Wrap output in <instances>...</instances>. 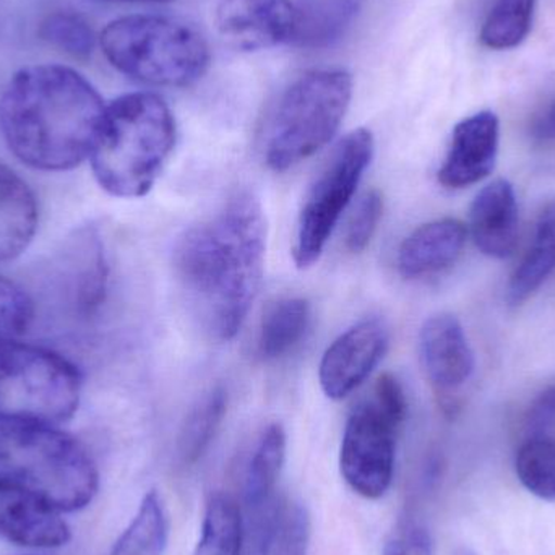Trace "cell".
Here are the masks:
<instances>
[{"label":"cell","instance_id":"cell-9","mask_svg":"<svg viewBox=\"0 0 555 555\" xmlns=\"http://www.w3.org/2000/svg\"><path fill=\"white\" fill-rule=\"evenodd\" d=\"M397 430V424L374 401L356 408L349 416L339 450V469L349 488L361 498L374 501L390 489Z\"/></svg>","mask_w":555,"mask_h":555},{"label":"cell","instance_id":"cell-19","mask_svg":"<svg viewBox=\"0 0 555 555\" xmlns=\"http://www.w3.org/2000/svg\"><path fill=\"white\" fill-rule=\"evenodd\" d=\"M294 46L320 49L338 42L358 13L356 0H297Z\"/></svg>","mask_w":555,"mask_h":555},{"label":"cell","instance_id":"cell-25","mask_svg":"<svg viewBox=\"0 0 555 555\" xmlns=\"http://www.w3.org/2000/svg\"><path fill=\"white\" fill-rule=\"evenodd\" d=\"M284 456H286V434L280 424H272L263 430L247 469V502L254 507L263 504L270 492L275 489Z\"/></svg>","mask_w":555,"mask_h":555},{"label":"cell","instance_id":"cell-3","mask_svg":"<svg viewBox=\"0 0 555 555\" xmlns=\"http://www.w3.org/2000/svg\"><path fill=\"white\" fill-rule=\"evenodd\" d=\"M176 143L168 104L149 91L127 93L106 104L90 165L100 188L117 198L149 194Z\"/></svg>","mask_w":555,"mask_h":555},{"label":"cell","instance_id":"cell-30","mask_svg":"<svg viewBox=\"0 0 555 555\" xmlns=\"http://www.w3.org/2000/svg\"><path fill=\"white\" fill-rule=\"evenodd\" d=\"M384 214V198L380 192L371 191L356 205L348 228H346V249L352 254H361L367 249L377 231Z\"/></svg>","mask_w":555,"mask_h":555},{"label":"cell","instance_id":"cell-28","mask_svg":"<svg viewBox=\"0 0 555 555\" xmlns=\"http://www.w3.org/2000/svg\"><path fill=\"white\" fill-rule=\"evenodd\" d=\"M309 540V512L299 502H287L270 521L262 555H306Z\"/></svg>","mask_w":555,"mask_h":555},{"label":"cell","instance_id":"cell-15","mask_svg":"<svg viewBox=\"0 0 555 555\" xmlns=\"http://www.w3.org/2000/svg\"><path fill=\"white\" fill-rule=\"evenodd\" d=\"M469 233L476 247L492 259H507L518 243V205L514 185L498 179L473 202Z\"/></svg>","mask_w":555,"mask_h":555},{"label":"cell","instance_id":"cell-12","mask_svg":"<svg viewBox=\"0 0 555 555\" xmlns=\"http://www.w3.org/2000/svg\"><path fill=\"white\" fill-rule=\"evenodd\" d=\"M388 348V328L382 320H364L346 330L328 346L320 362L323 393L332 400L351 395L377 367Z\"/></svg>","mask_w":555,"mask_h":555},{"label":"cell","instance_id":"cell-21","mask_svg":"<svg viewBox=\"0 0 555 555\" xmlns=\"http://www.w3.org/2000/svg\"><path fill=\"white\" fill-rule=\"evenodd\" d=\"M227 410L228 393L223 387L211 388L192 408L178 439V456L182 465H194L204 456L223 423Z\"/></svg>","mask_w":555,"mask_h":555},{"label":"cell","instance_id":"cell-29","mask_svg":"<svg viewBox=\"0 0 555 555\" xmlns=\"http://www.w3.org/2000/svg\"><path fill=\"white\" fill-rule=\"evenodd\" d=\"M35 320V302L15 281L0 276V341L20 339Z\"/></svg>","mask_w":555,"mask_h":555},{"label":"cell","instance_id":"cell-5","mask_svg":"<svg viewBox=\"0 0 555 555\" xmlns=\"http://www.w3.org/2000/svg\"><path fill=\"white\" fill-rule=\"evenodd\" d=\"M100 49L119 74L152 87H189L201 80L211 64L204 33L168 15L113 20L100 33Z\"/></svg>","mask_w":555,"mask_h":555},{"label":"cell","instance_id":"cell-31","mask_svg":"<svg viewBox=\"0 0 555 555\" xmlns=\"http://www.w3.org/2000/svg\"><path fill=\"white\" fill-rule=\"evenodd\" d=\"M382 555H433L429 531L420 524L406 521L391 534Z\"/></svg>","mask_w":555,"mask_h":555},{"label":"cell","instance_id":"cell-23","mask_svg":"<svg viewBox=\"0 0 555 555\" xmlns=\"http://www.w3.org/2000/svg\"><path fill=\"white\" fill-rule=\"evenodd\" d=\"M537 0H494L482 22L479 42L491 51L518 48L530 35Z\"/></svg>","mask_w":555,"mask_h":555},{"label":"cell","instance_id":"cell-26","mask_svg":"<svg viewBox=\"0 0 555 555\" xmlns=\"http://www.w3.org/2000/svg\"><path fill=\"white\" fill-rule=\"evenodd\" d=\"M515 472L527 491L555 502V437H528L517 452Z\"/></svg>","mask_w":555,"mask_h":555},{"label":"cell","instance_id":"cell-17","mask_svg":"<svg viewBox=\"0 0 555 555\" xmlns=\"http://www.w3.org/2000/svg\"><path fill=\"white\" fill-rule=\"evenodd\" d=\"M39 208L25 179L0 163V262L22 256L38 231Z\"/></svg>","mask_w":555,"mask_h":555},{"label":"cell","instance_id":"cell-14","mask_svg":"<svg viewBox=\"0 0 555 555\" xmlns=\"http://www.w3.org/2000/svg\"><path fill=\"white\" fill-rule=\"evenodd\" d=\"M501 143V120L492 111H481L456 124L449 153L439 171L447 189L478 184L494 171Z\"/></svg>","mask_w":555,"mask_h":555},{"label":"cell","instance_id":"cell-36","mask_svg":"<svg viewBox=\"0 0 555 555\" xmlns=\"http://www.w3.org/2000/svg\"><path fill=\"white\" fill-rule=\"evenodd\" d=\"M26 555H39V554H26Z\"/></svg>","mask_w":555,"mask_h":555},{"label":"cell","instance_id":"cell-7","mask_svg":"<svg viewBox=\"0 0 555 555\" xmlns=\"http://www.w3.org/2000/svg\"><path fill=\"white\" fill-rule=\"evenodd\" d=\"M81 375L52 349L0 341V421L61 426L77 413Z\"/></svg>","mask_w":555,"mask_h":555},{"label":"cell","instance_id":"cell-34","mask_svg":"<svg viewBox=\"0 0 555 555\" xmlns=\"http://www.w3.org/2000/svg\"><path fill=\"white\" fill-rule=\"evenodd\" d=\"M530 133L537 142H555V100L544 106L531 120Z\"/></svg>","mask_w":555,"mask_h":555},{"label":"cell","instance_id":"cell-24","mask_svg":"<svg viewBox=\"0 0 555 555\" xmlns=\"http://www.w3.org/2000/svg\"><path fill=\"white\" fill-rule=\"evenodd\" d=\"M243 518L230 495L217 494L205 511L202 537L194 555H241Z\"/></svg>","mask_w":555,"mask_h":555},{"label":"cell","instance_id":"cell-27","mask_svg":"<svg viewBox=\"0 0 555 555\" xmlns=\"http://www.w3.org/2000/svg\"><path fill=\"white\" fill-rule=\"evenodd\" d=\"M39 36L51 48L68 57L87 61L100 48V36L91 23L77 12H54L39 25Z\"/></svg>","mask_w":555,"mask_h":555},{"label":"cell","instance_id":"cell-4","mask_svg":"<svg viewBox=\"0 0 555 555\" xmlns=\"http://www.w3.org/2000/svg\"><path fill=\"white\" fill-rule=\"evenodd\" d=\"M0 479L78 512L93 502L100 473L87 447L61 426L0 421Z\"/></svg>","mask_w":555,"mask_h":555},{"label":"cell","instance_id":"cell-16","mask_svg":"<svg viewBox=\"0 0 555 555\" xmlns=\"http://www.w3.org/2000/svg\"><path fill=\"white\" fill-rule=\"evenodd\" d=\"M468 228L455 218L430 221L410 234L398 250V270L416 280L452 267L462 256Z\"/></svg>","mask_w":555,"mask_h":555},{"label":"cell","instance_id":"cell-2","mask_svg":"<svg viewBox=\"0 0 555 555\" xmlns=\"http://www.w3.org/2000/svg\"><path fill=\"white\" fill-rule=\"evenodd\" d=\"M104 111L96 88L74 68L28 65L0 94V133L28 168L70 171L90 159Z\"/></svg>","mask_w":555,"mask_h":555},{"label":"cell","instance_id":"cell-37","mask_svg":"<svg viewBox=\"0 0 555 555\" xmlns=\"http://www.w3.org/2000/svg\"><path fill=\"white\" fill-rule=\"evenodd\" d=\"M465 555H469V554H465Z\"/></svg>","mask_w":555,"mask_h":555},{"label":"cell","instance_id":"cell-18","mask_svg":"<svg viewBox=\"0 0 555 555\" xmlns=\"http://www.w3.org/2000/svg\"><path fill=\"white\" fill-rule=\"evenodd\" d=\"M555 272V201L550 202L534 228L533 243L508 281V300L515 306L530 299Z\"/></svg>","mask_w":555,"mask_h":555},{"label":"cell","instance_id":"cell-20","mask_svg":"<svg viewBox=\"0 0 555 555\" xmlns=\"http://www.w3.org/2000/svg\"><path fill=\"white\" fill-rule=\"evenodd\" d=\"M310 306L302 297H284L269 307L260 323L257 352L263 361H276L293 351L306 335Z\"/></svg>","mask_w":555,"mask_h":555},{"label":"cell","instance_id":"cell-1","mask_svg":"<svg viewBox=\"0 0 555 555\" xmlns=\"http://www.w3.org/2000/svg\"><path fill=\"white\" fill-rule=\"evenodd\" d=\"M266 244L262 205L250 192H237L176 243V276L211 338L230 341L246 322L262 284Z\"/></svg>","mask_w":555,"mask_h":555},{"label":"cell","instance_id":"cell-22","mask_svg":"<svg viewBox=\"0 0 555 555\" xmlns=\"http://www.w3.org/2000/svg\"><path fill=\"white\" fill-rule=\"evenodd\" d=\"M168 534L169 521L163 499L158 492L150 491L109 555H163Z\"/></svg>","mask_w":555,"mask_h":555},{"label":"cell","instance_id":"cell-33","mask_svg":"<svg viewBox=\"0 0 555 555\" xmlns=\"http://www.w3.org/2000/svg\"><path fill=\"white\" fill-rule=\"evenodd\" d=\"M555 426V387L547 388L534 400L527 414V429L530 437L544 436Z\"/></svg>","mask_w":555,"mask_h":555},{"label":"cell","instance_id":"cell-8","mask_svg":"<svg viewBox=\"0 0 555 555\" xmlns=\"http://www.w3.org/2000/svg\"><path fill=\"white\" fill-rule=\"evenodd\" d=\"M374 137L367 129H356L345 137L309 189L297 221L294 262L309 269L322 256L343 211L371 165Z\"/></svg>","mask_w":555,"mask_h":555},{"label":"cell","instance_id":"cell-35","mask_svg":"<svg viewBox=\"0 0 555 555\" xmlns=\"http://www.w3.org/2000/svg\"><path fill=\"white\" fill-rule=\"evenodd\" d=\"M117 2H130V3H166L171 0H117Z\"/></svg>","mask_w":555,"mask_h":555},{"label":"cell","instance_id":"cell-10","mask_svg":"<svg viewBox=\"0 0 555 555\" xmlns=\"http://www.w3.org/2000/svg\"><path fill=\"white\" fill-rule=\"evenodd\" d=\"M421 359L446 414L459 411L456 391L475 372V352L462 323L452 313H437L421 328Z\"/></svg>","mask_w":555,"mask_h":555},{"label":"cell","instance_id":"cell-32","mask_svg":"<svg viewBox=\"0 0 555 555\" xmlns=\"http://www.w3.org/2000/svg\"><path fill=\"white\" fill-rule=\"evenodd\" d=\"M372 401L391 423L397 424L398 427L403 424L408 411L406 397H404L403 387L393 375L384 374L378 377Z\"/></svg>","mask_w":555,"mask_h":555},{"label":"cell","instance_id":"cell-13","mask_svg":"<svg viewBox=\"0 0 555 555\" xmlns=\"http://www.w3.org/2000/svg\"><path fill=\"white\" fill-rule=\"evenodd\" d=\"M64 512L41 495L0 479V538L28 550L67 546L72 530Z\"/></svg>","mask_w":555,"mask_h":555},{"label":"cell","instance_id":"cell-6","mask_svg":"<svg viewBox=\"0 0 555 555\" xmlns=\"http://www.w3.org/2000/svg\"><path fill=\"white\" fill-rule=\"evenodd\" d=\"M352 98V77L343 68L309 70L287 85L270 120L267 165L286 171L328 145Z\"/></svg>","mask_w":555,"mask_h":555},{"label":"cell","instance_id":"cell-11","mask_svg":"<svg viewBox=\"0 0 555 555\" xmlns=\"http://www.w3.org/2000/svg\"><path fill=\"white\" fill-rule=\"evenodd\" d=\"M218 35L237 51L256 52L293 44L297 29L294 0H221L215 15Z\"/></svg>","mask_w":555,"mask_h":555}]
</instances>
